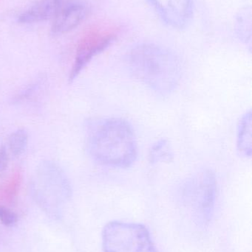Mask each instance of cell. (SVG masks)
<instances>
[{"instance_id": "6da1fadb", "label": "cell", "mask_w": 252, "mask_h": 252, "mask_svg": "<svg viewBox=\"0 0 252 252\" xmlns=\"http://www.w3.org/2000/svg\"><path fill=\"white\" fill-rule=\"evenodd\" d=\"M127 63L135 78L162 95L175 90L181 78L179 59L168 49L157 44L135 46L127 56Z\"/></svg>"}, {"instance_id": "7a4b0ae2", "label": "cell", "mask_w": 252, "mask_h": 252, "mask_svg": "<svg viewBox=\"0 0 252 252\" xmlns=\"http://www.w3.org/2000/svg\"><path fill=\"white\" fill-rule=\"evenodd\" d=\"M88 148L97 162L113 168L130 167L137 158L133 127L121 118H108L91 126Z\"/></svg>"}, {"instance_id": "3957f363", "label": "cell", "mask_w": 252, "mask_h": 252, "mask_svg": "<svg viewBox=\"0 0 252 252\" xmlns=\"http://www.w3.org/2000/svg\"><path fill=\"white\" fill-rule=\"evenodd\" d=\"M102 243L105 252H158L147 228L139 223L109 222Z\"/></svg>"}, {"instance_id": "277c9868", "label": "cell", "mask_w": 252, "mask_h": 252, "mask_svg": "<svg viewBox=\"0 0 252 252\" xmlns=\"http://www.w3.org/2000/svg\"><path fill=\"white\" fill-rule=\"evenodd\" d=\"M181 192L204 219L210 218L214 208L217 192L216 174L210 169L197 172L183 183Z\"/></svg>"}, {"instance_id": "5b68a950", "label": "cell", "mask_w": 252, "mask_h": 252, "mask_svg": "<svg viewBox=\"0 0 252 252\" xmlns=\"http://www.w3.org/2000/svg\"><path fill=\"white\" fill-rule=\"evenodd\" d=\"M113 40V35L109 32H90L86 34L78 42L73 66L70 74V82H72L89 62L108 47Z\"/></svg>"}, {"instance_id": "8992f818", "label": "cell", "mask_w": 252, "mask_h": 252, "mask_svg": "<svg viewBox=\"0 0 252 252\" xmlns=\"http://www.w3.org/2000/svg\"><path fill=\"white\" fill-rule=\"evenodd\" d=\"M163 21L176 29L185 28L193 12L192 0H148Z\"/></svg>"}, {"instance_id": "52a82bcc", "label": "cell", "mask_w": 252, "mask_h": 252, "mask_svg": "<svg viewBox=\"0 0 252 252\" xmlns=\"http://www.w3.org/2000/svg\"><path fill=\"white\" fill-rule=\"evenodd\" d=\"M87 8L82 3L70 1L60 6L54 15L52 31L55 34H62L72 31L85 19Z\"/></svg>"}, {"instance_id": "ba28073f", "label": "cell", "mask_w": 252, "mask_h": 252, "mask_svg": "<svg viewBox=\"0 0 252 252\" xmlns=\"http://www.w3.org/2000/svg\"><path fill=\"white\" fill-rule=\"evenodd\" d=\"M62 0H39L20 15L22 23H34L47 20L54 16L61 6Z\"/></svg>"}, {"instance_id": "9c48e42d", "label": "cell", "mask_w": 252, "mask_h": 252, "mask_svg": "<svg viewBox=\"0 0 252 252\" xmlns=\"http://www.w3.org/2000/svg\"><path fill=\"white\" fill-rule=\"evenodd\" d=\"M252 112H246L240 120L237 133L238 152L245 158H251L252 153Z\"/></svg>"}, {"instance_id": "30bf717a", "label": "cell", "mask_w": 252, "mask_h": 252, "mask_svg": "<svg viewBox=\"0 0 252 252\" xmlns=\"http://www.w3.org/2000/svg\"><path fill=\"white\" fill-rule=\"evenodd\" d=\"M174 160V154L170 142L167 139H161L155 142L149 150V161L151 164L170 163Z\"/></svg>"}, {"instance_id": "8fae6325", "label": "cell", "mask_w": 252, "mask_h": 252, "mask_svg": "<svg viewBox=\"0 0 252 252\" xmlns=\"http://www.w3.org/2000/svg\"><path fill=\"white\" fill-rule=\"evenodd\" d=\"M28 144V134L25 129H18L9 136V150L14 157H19L23 154L26 151Z\"/></svg>"}, {"instance_id": "7c38bea8", "label": "cell", "mask_w": 252, "mask_h": 252, "mask_svg": "<svg viewBox=\"0 0 252 252\" xmlns=\"http://www.w3.org/2000/svg\"><path fill=\"white\" fill-rule=\"evenodd\" d=\"M22 174L20 170H16L12 173L7 185H6L5 192L6 194L10 198L14 196L17 192L18 189L20 186L22 182Z\"/></svg>"}, {"instance_id": "4fadbf2b", "label": "cell", "mask_w": 252, "mask_h": 252, "mask_svg": "<svg viewBox=\"0 0 252 252\" xmlns=\"http://www.w3.org/2000/svg\"><path fill=\"white\" fill-rule=\"evenodd\" d=\"M0 221L6 226H12L17 221V216L4 207H0Z\"/></svg>"}, {"instance_id": "5bb4252c", "label": "cell", "mask_w": 252, "mask_h": 252, "mask_svg": "<svg viewBox=\"0 0 252 252\" xmlns=\"http://www.w3.org/2000/svg\"><path fill=\"white\" fill-rule=\"evenodd\" d=\"M40 81H36V82L34 83V84L30 85L26 90H24L18 97H16V101H21V100H25V99L29 97L30 96L34 94V92L37 90L40 85Z\"/></svg>"}, {"instance_id": "9a60e30c", "label": "cell", "mask_w": 252, "mask_h": 252, "mask_svg": "<svg viewBox=\"0 0 252 252\" xmlns=\"http://www.w3.org/2000/svg\"><path fill=\"white\" fill-rule=\"evenodd\" d=\"M8 164V156L5 147H0V173H2Z\"/></svg>"}]
</instances>
